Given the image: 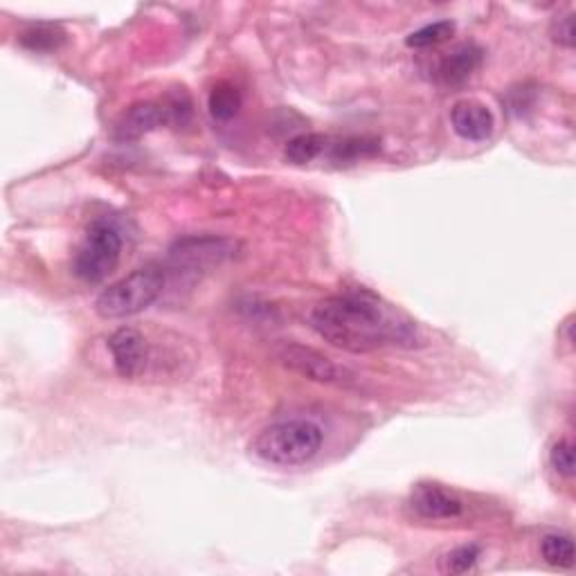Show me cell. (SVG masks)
<instances>
[{"label": "cell", "mask_w": 576, "mask_h": 576, "mask_svg": "<svg viewBox=\"0 0 576 576\" xmlns=\"http://www.w3.org/2000/svg\"><path fill=\"white\" fill-rule=\"evenodd\" d=\"M311 327L331 347L372 354L383 347H414L417 324L368 289L322 299L311 311Z\"/></svg>", "instance_id": "1"}, {"label": "cell", "mask_w": 576, "mask_h": 576, "mask_svg": "<svg viewBox=\"0 0 576 576\" xmlns=\"http://www.w3.org/2000/svg\"><path fill=\"white\" fill-rule=\"evenodd\" d=\"M324 433L309 419H289L272 423L255 435L248 450L257 460L272 466H305L320 452Z\"/></svg>", "instance_id": "2"}, {"label": "cell", "mask_w": 576, "mask_h": 576, "mask_svg": "<svg viewBox=\"0 0 576 576\" xmlns=\"http://www.w3.org/2000/svg\"><path fill=\"white\" fill-rule=\"evenodd\" d=\"M165 270L158 266H142L127 278L111 284L95 299V313L104 320H123L149 309L163 295Z\"/></svg>", "instance_id": "3"}, {"label": "cell", "mask_w": 576, "mask_h": 576, "mask_svg": "<svg viewBox=\"0 0 576 576\" xmlns=\"http://www.w3.org/2000/svg\"><path fill=\"white\" fill-rule=\"evenodd\" d=\"M123 257V236L108 219H95L73 259V272L86 284H100L117 268Z\"/></svg>", "instance_id": "4"}, {"label": "cell", "mask_w": 576, "mask_h": 576, "mask_svg": "<svg viewBox=\"0 0 576 576\" xmlns=\"http://www.w3.org/2000/svg\"><path fill=\"white\" fill-rule=\"evenodd\" d=\"M278 358L284 368L313 383L347 385L356 379L347 368L338 366L336 360H331L322 351L299 343H284L278 351Z\"/></svg>", "instance_id": "5"}, {"label": "cell", "mask_w": 576, "mask_h": 576, "mask_svg": "<svg viewBox=\"0 0 576 576\" xmlns=\"http://www.w3.org/2000/svg\"><path fill=\"white\" fill-rule=\"evenodd\" d=\"M236 244L223 236H183L169 248V261L174 268H188L199 272L201 268L221 266L232 257Z\"/></svg>", "instance_id": "6"}, {"label": "cell", "mask_w": 576, "mask_h": 576, "mask_svg": "<svg viewBox=\"0 0 576 576\" xmlns=\"http://www.w3.org/2000/svg\"><path fill=\"white\" fill-rule=\"evenodd\" d=\"M108 351L113 358V368L119 376L127 381L142 376L149 362V343L138 329L133 327L117 329L108 338Z\"/></svg>", "instance_id": "7"}, {"label": "cell", "mask_w": 576, "mask_h": 576, "mask_svg": "<svg viewBox=\"0 0 576 576\" xmlns=\"http://www.w3.org/2000/svg\"><path fill=\"white\" fill-rule=\"evenodd\" d=\"M410 507L426 521H452L464 513L462 498L433 482L417 484L410 496Z\"/></svg>", "instance_id": "8"}, {"label": "cell", "mask_w": 576, "mask_h": 576, "mask_svg": "<svg viewBox=\"0 0 576 576\" xmlns=\"http://www.w3.org/2000/svg\"><path fill=\"white\" fill-rule=\"evenodd\" d=\"M165 125H171V117L165 104L140 102L119 115L111 136L117 142H133Z\"/></svg>", "instance_id": "9"}, {"label": "cell", "mask_w": 576, "mask_h": 576, "mask_svg": "<svg viewBox=\"0 0 576 576\" xmlns=\"http://www.w3.org/2000/svg\"><path fill=\"white\" fill-rule=\"evenodd\" d=\"M450 125L462 140L484 142L496 129V117L487 104L477 100H460L450 108Z\"/></svg>", "instance_id": "10"}, {"label": "cell", "mask_w": 576, "mask_h": 576, "mask_svg": "<svg viewBox=\"0 0 576 576\" xmlns=\"http://www.w3.org/2000/svg\"><path fill=\"white\" fill-rule=\"evenodd\" d=\"M482 48L475 43H462L446 52L439 62L437 77L446 86H460L473 77V73L482 66Z\"/></svg>", "instance_id": "11"}, {"label": "cell", "mask_w": 576, "mask_h": 576, "mask_svg": "<svg viewBox=\"0 0 576 576\" xmlns=\"http://www.w3.org/2000/svg\"><path fill=\"white\" fill-rule=\"evenodd\" d=\"M329 156L338 165H351L366 158H374L381 154V140L372 136H356V138H343L331 142L329 140Z\"/></svg>", "instance_id": "12"}, {"label": "cell", "mask_w": 576, "mask_h": 576, "mask_svg": "<svg viewBox=\"0 0 576 576\" xmlns=\"http://www.w3.org/2000/svg\"><path fill=\"white\" fill-rule=\"evenodd\" d=\"M241 106H244V95H241V90L234 84L219 81L209 90L207 108L217 123H230L232 117H236Z\"/></svg>", "instance_id": "13"}, {"label": "cell", "mask_w": 576, "mask_h": 576, "mask_svg": "<svg viewBox=\"0 0 576 576\" xmlns=\"http://www.w3.org/2000/svg\"><path fill=\"white\" fill-rule=\"evenodd\" d=\"M329 146V138L324 133H299L289 140L284 154L293 165H307L320 158Z\"/></svg>", "instance_id": "14"}, {"label": "cell", "mask_w": 576, "mask_h": 576, "mask_svg": "<svg viewBox=\"0 0 576 576\" xmlns=\"http://www.w3.org/2000/svg\"><path fill=\"white\" fill-rule=\"evenodd\" d=\"M540 554L545 563L559 567V569H572L574 567V540L569 534H548L540 540Z\"/></svg>", "instance_id": "15"}, {"label": "cell", "mask_w": 576, "mask_h": 576, "mask_svg": "<svg viewBox=\"0 0 576 576\" xmlns=\"http://www.w3.org/2000/svg\"><path fill=\"white\" fill-rule=\"evenodd\" d=\"M66 41V33L59 25L52 23H39L29 25L21 35V43L33 52H52Z\"/></svg>", "instance_id": "16"}, {"label": "cell", "mask_w": 576, "mask_h": 576, "mask_svg": "<svg viewBox=\"0 0 576 576\" xmlns=\"http://www.w3.org/2000/svg\"><path fill=\"white\" fill-rule=\"evenodd\" d=\"M452 35H455L452 21H437L431 25H423L421 29H417V33H412L406 39V46L414 48V50H426V48H435V46L448 41Z\"/></svg>", "instance_id": "17"}, {"label": "cell", "mask_w": 576, "mask_h": 576, "mask_svg": "<svg viewBox=\"0 0 576 576\" xmlns=\"http://www.w3.org/2000/svg\"><path fill=\"white\" fill-rule=\"evenodd\" d=\"M479 556H482V548L477 542L460 545V548H455L441 556L439 569L444 574H466L477 565Z\"/></svg>", "instance_id": "18"}, {"label": "cell", "mask_w": 576, "mask_h": 576, "mask_svg": "<svg viewBox=\"0 0 576 576\" xmlns=\"http://www.w3.org/2000/svg\"><path fill=\"white\" fill-rule=\"evenodd\" d=\"M550 464L563 477H572L574 475V446H572V441L561 439V441H556L552 446Z\"/></svg>", "instance_id": "19"}, {"label": "cell", "mask_w": 576, "mask_h": 576, "mask_svg": "<svg viewBox=\"0 0 576 576\" xmlns=\"http://www.w3.org/2000/svg\"><path fill=\"white\" fill-rule=\"evenodd\" d=\"M552 39L563 46V48H572L574 46V16H561L559 21H554L552 25Z\"/></svg>", "instance_id": "20"}]
</instances>
